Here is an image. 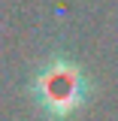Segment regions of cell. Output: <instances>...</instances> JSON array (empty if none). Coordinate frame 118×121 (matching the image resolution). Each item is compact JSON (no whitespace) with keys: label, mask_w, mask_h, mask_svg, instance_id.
Returning <instances> with one entry per match:
<instances>
[{"label":"cell","mask_w":118,"mask_h":121,"mask_svg":"<svg viewBox=\"0 0 118 121\" xmlns=\"http://www.w3.org/2000/svg\"><path fill=\"white\" fill-rule=\"evenodd\" d=\"M27 97L45 121H73L94 97L88 70L67 52H48L27 79Z\"/></svg>","instance_id":"cell-1"}]
</instances>
